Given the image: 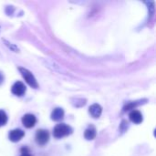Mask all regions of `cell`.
<instances>
[{
	"label": "cell",
	"mask_w": 156,
	"mask_h": 156,
	"mask_svg": "<svg viewBox=\"0 0 156 156\" xmlns=\"http://www.w3.org/2000/svg\"><path fill=\"white\" fill-rule=\"evenodd\" d=\"M72 133V128L65 123L58 124L53 130V135L56 138H62Z\"/></svg>",
	"instance_id": "obj_1"
},
{
	"label": "cell",
	"mask_w": 156,
	"mask_h": 156,
	"mask_svg": "<svg viewBox=\"0 0 156 156\" xmlns=\"http://www.w3.org/2000/svg\"><path fill=\"white\" fill-rule=\"evenodd\" d=\"M18 69H19V71H20V73H21L22 77L25 79L26 82H27L30 87H32V88H34V89H37V88H38V83H37L36 78L34 77V75H33L28 69H25V68H18Z\"/></svg>",
	"instance_id": "obj_2"
},
{
	"label": "cell",
	"mask_w": 156,
	"mask_h": 156,
	"mask_svg": "<svg viewBox=\"0 0 156 156\" xmlns=\"http://www.w3.org/2000/svg\"><path fill=\"white\" fill-rule=\"evenodd\" d=\"M49 140V133L46 130H37L36 133V142L39 145H45Z\"/></svg>",
	"instance_id": "obj_3"
},
{
	"label": "cell",
	"mask_w": 156,
	"mask_h": 156,
	"mask_svg": "<svg viewBox=\"0 0 156 156\" xmlns=\"http://www.w3.org/2000/svg\"><path fill=\"white\" fill-rule=\"evenodd\" d=\"M11 92L16 96H22L26 92V86L21 81H16L11 88Z\"/></svg>",
	"instance_id": "obj_4"
},
{
	"label": "cell",
	"mask_w": 156,
	"mask_h": 156,
	"mask_svg": "<svg viewBox=\"0 0 156 156\" xmlns=\"http://www.w3.org/2000/svg\"><path fill=\"white\" fill-rule=\"evenodd\" d=\"M37 122V119L33 114H26L22 117V124L26 127V128H32L35 126Z\"/></svg>",
	"instance_id": "obj_5"
},
{
	"label": "cell",
	"mask_w": 156,
	"mask_h": 156,
	"mask_svg": "<svg viewBox=\"0 0 156 156\" xmlns=\"http://www.w3.org/2000/svg\"><path fill=\"white\" fill-rule=\"evenodd\" d=\"M25 135V133L20 130V129H15L13 131H11L8 134V138L11 142L13 143H16L19 142Z\"/></svg>",
	"instance_id": "obj_6"
},
{
	"label": "cell",
	"mask_w": 156,
	"mask_h": 156,
	"mask_svg": "<svg viewBox=\"0 0 156 156\" xmlns=\"http://www.w3.org/2000/svg\"><path fill=\"white\" fill-rule=\"evenodd\" d=\"M89 112H90V114L93 118L97 119V118H99V117L101 115L102 108H101V105L95 103V104H92V105L89 108Z\"/></svg>",
	"instance_id": "obj_7"
},
{
	"label": "cell",
	"mask_w": 156,
	"mask_h": 156,
	"mask_svg": "<svg viewBox=\"0 0 156 156\" xmlns=\"http://www.w3.org/2000/svg\"><path fill=\"white\" fill-rule=\"evenodd\" d=\"M129 117H130V120H131L133 123H136V124H140V123L143 122V120H144L143 114H142L139 111H137V110H133V111L130 112Z\"/></svg>",
	"instance_id": "obj_8"
},
{
	"label": "cell",
	"mask_w": 156,
	"mask_h": 156,
	"mask_svg": "<svg viewBox=\"0 0 156 156\" xmlns=\"http://www.w3.org/2000/svg\"><path fill=\"white\" fill-rule=\"evenodd\" d=\"M63 117H64V111L61 108H56L51 112V120L55 122H58L62 120Z\"/></svg>",
	"instance_id": "obj_9"
},
{
	"label": "cell",
	"mask_w": 156,
	"mask_h": 156,
	"mask_svg": "<svg viewBox=\"0 0 156 156\" xmlns=\"http://www.w3.org/2000/svg\"><path fill=\"white\" fill-rule=\"evenodd\" d=\"M84 137L89 141L93 140L96 137V129L93 126H90L89 128H87L84 133Z\"/></svg>",
	"instance_id": "obj_10"
},
{
	"label": "cell",
	"mask_w": 156,
	"mask_h": 156,
	"mask_svg": "<svg viewBox=\"0 0 156 156\" xmlns=\"http://www.w3.org/2000/svg\"><path fill=\"white\" fill-rule=\"evenodd\" d=\"M6 122H7V115L3 110H0V127L5 125Z\"/></svg>",
	"instance_id": "obj_11"
},
{
	"label": "cell",
	"mask_w": 156,
	"mask_h": 156,
	"mask_svg": "<svg viewBox=\"0 0 156 156\" xmlns=\"http://www.w3.org/2000/svg\"><path fill=\"white\" fill-rule=\"evenodd\" d=\"M137 105H138L137 102H130V103H128V104L123 108V111H124V112H127V111H130V110H133V108L136 107Z\"/></svg>",
	"instance_id": "obj_12"
},
{
	"label": "cell",
	"mask_w": 156,
	"mask_h": 156,
	"mask_svg": "<svg viewBox=\"0 0 156 156\" xmlns=\"http://www.w3.org/2000/svg\"><path fill=\"white\" fill-rule=\"evenodd\" d=\"M20 156H31V154H30V152L27 148H22Z\"/></svg>",
	"instance_id": "obj_13"
},
{
	"label": "cell",
	"mask_w": 156,
	"mask_h": 156,
	"mask_svg": "<svg viewBox=\"0 0 156 156\" xmlns=\"http://www.w3.org/2000/svg\"><path fill=\"white\" fill-rule=\"evenodd\" d=\"M5 43H6V46H8V48H11L12 50H14L15 52H17L18 51V48H16V46H14L13 44H11V43H9V42H7L6 40H4Z\"/></svg>",
	"instance_id": "obj_14"
},
{
	"label": "cell",
	"mask_w": 156,
	"mask_h": 156,
	"mask_svg": "<svg viewBox=\"0 0 156 156\" xmlns=\"http://www.w3.org/2000/svg\"><path fill=\"white\" fill-rule=\"evenodd\" d=\"M4 81V75L0 72V84H2Z\"/></svg>",
	"instance_id": "obj_15"
}]
</instances>
